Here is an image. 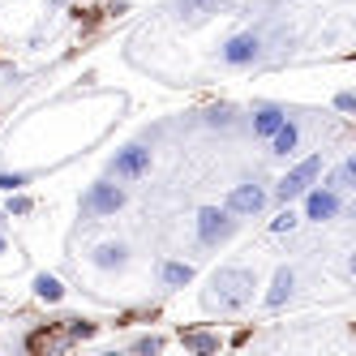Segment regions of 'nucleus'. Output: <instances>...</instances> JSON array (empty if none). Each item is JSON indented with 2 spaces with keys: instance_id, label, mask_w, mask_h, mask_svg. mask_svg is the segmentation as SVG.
Listing matches in <instances>:
<instances>
[{
  "instance_id": "nucleus-1",
  "label": "nucleus",
  "mask_w": 356,
  "mask_h": 356,
  "mask_svg": "<svg viewBox=\"0 0 356 356\" xmlns=\"http://www.w3.org/2000/svg\"><path fill=\"white\" fill-rule=\"evenodd\" d=\"M253 292H258V270L253 266H219L211 275L207 292H202V309L207 314H219V318H232V314H245L253 305Z\"/></svg>"
},
{
  "instance_id": "nucleus-2",
  "label": "nucleus",
  "mask_w": 356,
  "mask_h": 356,
  "mask_svg": "<svg viewBox=\"0 0 356 356\" xmlns=\"http://www.w3.org/2000/svg\"><path fill=\"white\" fill-rule=\"evenodd\" d=\"M124 202H129V189H124L120 181H112V176H104V181H90L82 202H78V215L90 223V219H112L116 211H124Z\"/></svg>"
},
{
  "instance_id": "nucleus-3",
  "label": "nucleus",
  "mask_w": 356,
  "mask_h": 356,
  "mask_svg": "<svg viewBox=\"0 0 356 356\" xmlns=\"http://www.w3.org/2000/svg\"><path fill=\"white\" fill-rule=\"evenodd\" d=\"M236 227H241V219L227 211V207H197V215H193V232H197V245L202 249L227 245V241L236 236Z\"/></svg>"
},
{
  "instance_id": "nucleus-4",
  "label": "nucleus",
  "mask_w": 356,
  "mask_h": 356,
  "mask_svg": "<svg viewBox=\"0 0 356 356\" xmlns=\"http://www.w3.org/2000/svg\"><path fill=\"white\" fill-rule=\"evenodd\" d=\"M322 155H309V159H300V163H292L284 176L275 181V202L284 207V202H300V193L309 189V185H318V176H322Z\"/></svg>"
},
{
  "instance_id": "nucleus-5",
  "label": "nucleus",
  "mask_w": 356,
  "mask_h": 356,
  "mask_svg": "<svg viewBox=\"0 0 356 356\" xmlns=\"http://www.w3.org/2000/svg\"><path fill=\"white\" fill-rule=\"evenodd\" d=\"M262 31H236L219 43V65L223 69H249L262 60Z\"/></svg>"
},
{
  "instance_id": "nucleus-6",
  "label": "nucleus",
  "mask_w": 356,
  "mask_h": 356,
  "mask_svg": "<svg viewBox=\"0 0 356 356\" xmlns=\"http://www.w3.org/2000/svg\"><path fill=\"white\" fill-rule=\"evenodd\" d=\"M150 163H155L150 146L146 142H129V146H120L116 155L108 159V176L120 181V185H134V181H142V176L150 172Z\"/></svg>"
},
{
  "instance_id": "nucleus-7",
  "label": "nucleus",
  "mask_w": 356,
  "mask_h": 356,
  "mask_svg": "<svg viewBox=\"0 0 356 356\" xmlns=\"http://www.w3.org/2000/svg\"><path fill=\"white\" fill-rule=\"evenodd\" d=\"M300 219H309V223H335L343 215V193H335L330 185H309L300 193Z\"/></svg>"
},
{
  "instance_id": "nucleus-8",
  "label": "nucleus",
  "mask_w": 356,
  "mask_h": 356,
  "mask_svg": "<svg viewBox=\"0 0 356 356\" xmlns=\"http://www.w3.org/2000/svg\"><path fill=\"white\" fill-rule=\"evenodd\" d=\"M266 202H270L266 185H258V181H241V185H232V189H227L223 207L232 211L236 219H258V215L266 211Z\"/></svg>"
},
{
  "instance_id": "nucleus-9",
  "label": "nucleus",
  "mask_w": 356,
  "mask_h": 356,
  "mask_svg": "<svg viewBox=\"0 0 356 356\" xmlns=\"http://www.w3.org/2000/svg\"><path fill=\"white\" fill-rule=\"evenodd\" d=\"M129 258H134V253H129V245H124V241H99L90 249V266L95 270H124V266H129Z\"/></svg>"
},
{
  "instance_id": "nucleus-10",
  "label": "nucleus",
  "mask_w": 356,
  "mask_h": 356,
  "mask_svg": "<svg viewBox=\"0 0 356 356\" xmlns=\"http://www.w3.org/2000/svg\"><path fill=\"white\" fill-rule=\"evenodd\" d=\"M296 296V266H279L266 292V309H284V305Z\"/></svg>"
},
{
  "instance_id": "nucleus-11",
  "label": "nucleus",
  "mask_w": 356,
  "mask_h": 356,
  "mask_svg": "<svg viewBox=\"0 0 356 356\" xmlns=\"http://www.w3.org/2000/svg\"><path fill=\"white\" fill-rule=\"evenodd\" d=\"M227 5V0H172V17L176 22H202V17H211V13H219Z\"/></svg>"
},
{
  "instance_id": "nucleus-12",
  "label": "nucleus",
  "mask_w": 356,
  "mask_h": 356,
  "mask_svg": "<svg viewBox=\"0 0 356 356\" xmlns=\"http://www.w3.org/2000/svg\"><path fill=\"white\" fill-rule=\"evenodd\" d=\"M193 266L189 262H176V258H163L159 262V288H168V292H181V288H189L193 284Z\"/></svg>"
},
{
  "instance_id": "nucleus-13",
  "label": "nucleus",
  "mask_w": 356,
  "mask_h": 356,
  "mask_svg": "<svg viewBox=\"0 0 356 356\" xmlns=\"http://www.w3.org/2000/svg\"><path fill=\"white\" fill-rule=\"evenodd\" d=\"M266 142H270V155H279V159H292V155H296V146H300V124L288 116V120L279 124V129H275Z\"/></svg>"
},
{
  "instance_id": "nucleus-14",
  "label": "nucleus",
  "mask_w": 356,
  "mask_h": 356,
  "mask_svg": "<svg viewBox=\"0 0 356 356\" xmlns=\"http://www.w3.org/2000/svg\"><path fill=\"white\" fill-rule=\"evenodd\" d=\"M284 120H288V108H284V104H258V108H253V134H258V138H270Z\"/></svg>"
},
{
  "instance_id": "nucleus-15",
  "label": "nucleus",
  "mask_w": 356,
  "mask_h": 356,
  "mask_svg": "<svg viewBox=\"0 0 356 356\" xmlns=\"http://www.w3.org/2000/svg\"><path fill=\"white\" fill-rule=\"evenodd\" d=\"M31 292H35L43 305H60V300H65V284H60L56 275H47V270H39V275L31 279Z\"/></svg>"
},
{
  "instance_id": "nucleus-16",
  "label": "nucleus",
  "mask_w": 356,
  "mask_h": 356,
  "mask_svg": "<svg viewBox=\"0 0 356 356\" xmlns=\"http://www.w3.org/2000/svg\"><path fill=\"white\" fill-rule=\"evenodd\" d=\"M326 185L335 189V193H352V189H356V168H352V159H343V163H335V168H330Z\"/></svg>"
},
{
  "instance_id": "nucleus-17",
  "label": "nucleus",
  "mask_w": 356,
  "mask_h": 356,
  "mask_svg": "<svg viewBox=\"0 0 356 356\" xmlns=\"http://www.w3.org/2000/svg\"><path fill=\"white\" fill-rule=\"evenodd\" d=\"M31 211H35V202L22 193V189H17V193H9V202H5V215H9V219H26Z\"/></svg>"
},
{
  "instance_id": "nucleus-18",
  "label": "nucleus",
  "mask_w": 356,
  "mask_h": 356,
  "mask_svg": "<svg viewBox=\"0 0 356 356\" xmlns=\"http://www.w3.org/2000/svg\"><path fill=\"white\" fill-rule=\"evenodd\" d=\"M296 227H300V215L292 211V202H284V211L270 219V232H296Z\"/></svg>"
},
{
  "instance_id": "nucleus-19",
  "label": "nucleus",
  "mask_w": 356,
  "mask_h": 356,
  "mask_svg": "<svg viewBox=\"0 0 356 356\" xmlns=\"http://www.w3.org/2000/svg\"><path fill=\"white\" fill-rule=\"evenodd\" d=\"M35 181V172H0V193H17Z\"/></svg>"
},
{
  "instance_id": "nucleus-20",
  "label": "nucleus",
  "mask_w": 356,
  "mask_h": 356,
  "mask_svg": "<svg viewBox=\"0 0 356 356\" xmlns=\"http://www.w3.org/2000/svg\"><path fill=\"white\" fill-rule=\"evenodd\" d=\"M90 335H95L90 318H69V339H90Z\"/></svg>"
},
{
  "instance_id": "nucleus-21",
  "label": "nucleus",
  "mask_w": 356,
  "mask_h": 356,
  "mask_svg": "<svg viewBox=\"0 0 356 356\" xmlns=\"http://www.w3.org/2000/svg\"><path fill=\"white\" fill-rule=\"evenodd\" d=\"M185 348H193V352H215L219 339L215 335H185Z\"/></svg>"
},
{
  "instance_id": "nucleus-22",
  "label": "nucleus",
  "mask_w": 356,
  "mask_h": 356,
  "mask_svg": "<svg viewBox=\"0 0 356 356\" xmlns=\"http://www.w3.org/2000/svg\"><path fill=\"white\" fill-rule=\"evenodd\" d=\"M134 352H142V356H155V352H163V339H159V335H142V339L134 343Z\"/></svg>"
},
{
  "instance_id": "nucleus-23",
  "label": "nucleus",
  "mask_w": 356,
  "mask_h": 356,
  "mask_svg": "<svg viewBox=\"0 0 356 356\" xmlns=\"http://www.w3.org/2000/svg\"><path fill=\"white\" fill-rule=\"evenodd\" d=\"M335 112H343V116L356 112V95H352V90H339V95H335Z\"/></svg>"
},
{
  "instance_id": "nucleus-24",
  "label": "nucleus",
  "mask_w": 356,
  "mask_h": 356,
  "mask_svg": "<svg viewBox=\"0 0 356 356\" xmlns=\"http://www.w3.org/2000/svg\"><path fill=\"white\" fill-rule=\"evenodd\" d=\"M207 124H223V129H227V124H232V108H227V104L223 108H211L207 112Z\"/></svg>"
},
{
  "instance_id": "nucleus-25",
  "label": "nucleus",
  "mask_w": 356,
  "mask_h": 356,
  "mask_svg": "<svg viewBox=\"0 0 356 356\" xmlns=\"http://www.w3.org/2000/svg\"><path fill=\"white\" fill-rule=\"evenodd\" d=\"M0 253H5V236H0Z\"/></svg>"
},
{
  "instance_id": "nucleus-26",
  "label": "nucleus",
  "mask_w": 356,
  "mask_h": 356,
  "mask_svg": "<svg viewBox=\"0 0 356 356\" xmlns=\"http://www.w3.org/2000/svg\"><path fill=\"white\" fill-rule=\"evenodd\" d=\"M5 219H9V215H5V211H0V223H5Z\"/></svg>"
}]
</instances>
